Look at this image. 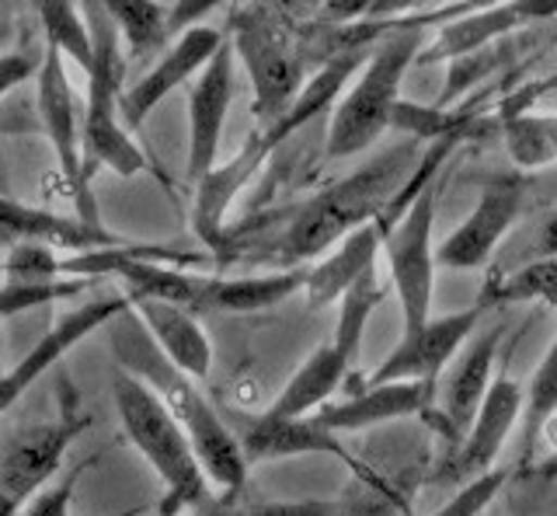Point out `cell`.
Listing matches in <instances>:
<instances>
[{"mask_svg":"<svg viewBox=\"0 0 557 516\" xmlns=\"http://www.w3.org/2000/svg\"><path fill=\"white\" fill-rule=\"evenodd\" d=\"M394 509H397V499L387 489L366 486V489L348 492L338 503L335 516H394Z\"/></svg>","mask_w":557,"mask_h":516,"instance_id":"obj_37","label":"cell"},{"mask_svg":"<svg viewBox=\"0 0 557 516\" xmlns=\"http://www.w3.org/2000/svg\"><path fill=\"white\" fill-rule=\"evenodd\" d=\"M505 481H509V471H505V468H492V471H484L478 478H470L467 486H460V492L432 516H481L498 499V492L505 489Z\"/></svg>","mask_w":557,"mask_h":516,"instance_id":"obj_33","label":"cell"},{"mask_svg":"<svg viewBox=\"0 0 557 516\" xmlns=\"http://www.w3.org/2000/svg\"><path fill=\"white\" fill-rule=\"evenodd\" d=\"M383 297H387V290L380 286L376 269H370L338 300V324H335V335H331V346H335L345 359H352V364L359 356V342H362L366 324H370V315L383 304Z\"/></svg>","mask_w":557,"mask_h":516,"instance_id":"obj_30","label":"cell"},{"mask_svg":"<svg viewBox=\"0 0 557 516\" xmlns=\"http://www.w3.org/2000/svg\"><path fill=\"white\" fill-rule=\"evenodd\" d=\"M352 370V359H345L335 346H318L296 373L286 381V388L275 394V402L265 408V416L272 419H310L318 416L324 405H331L335 394Z\"/></svg>","mask_w":557,"mask_h":516,"instance_id":"obj_23","label":"cell"},{"mask_svg":"<svg viewBox=\"0 0 557 516\" xmlns=\"http://www.w3.org/2000/svg\"><path fill=\"white\" fill-rule=\"evenodd\" d=\"M87 290V280H57V283H0V321L35 307L70 300Z\"/></svg>","mask_w":557,"mask_h":516,"instance_id":"obj_31","label":"cell"},{"mask_svg":"<svg viewBox=\"0 0 557 516\" xmlns=\"http://www.w3.org/2000/svg\"><path fill=\"white\" fill-rule=\"evenodd\" d=\"M95 468V457L91 460H81L74 464L70 471H63L52 486H46L39 495L32 499V503L17 513V516H70V503H74V492L81 486V478Z\"/></svg>","mask_w":557,"mask_h":516,"instance_id":"obj_34","label":"cell"},{"mask_svg":"<svg viewBox=\"0 0 557 516\" xmlns=\"http://www.w3.org/2000/svg\"><path fill=\"white\" fill-rule=\"evenodd\" d=\"M487 307L478 300L467 311H453L443 318H432L418 335L400 339L391 349V356L383 359L376 370H370L362 377V384H394V381H422V384H435L453 359H457L460 346L474 335L478 321L484 318Z\"/></svg>","mask_w":557,"mask_h":516,"instance_id":"obj_14","label":"cell"},{"mask_svg":"<svg viewBox=\"0 0 557 516\" xmlns=\"http://www.w3.org/2000/svg\"><path fill=\"white\" fill-rule=\"evenodd\" d=\"M463 4L443 8L435 14H414V19L400 22L397 32L373 42L366 53V63L352 81V88L342 91V98L331 109L324 153L331 161L352 158V153L370 150L383 133H391L394 109L400 101V84L408 71L418 63V53L425 46V28H440L453 14H460Z\"/></svg>","mask_w":557,"mask_h":516,"instance_id":"obj_4","label":"cell"},{"mask_svg":"<svg viewBox=\"0 0 557 516\" xmlns=\"http://www.w3.org/2000/svg\"><path fill=\"white\" fill-rule=\"evenodd\" d=\"M87 28L95 39V66L87 74V106H84V126H81V179L74 185L77 217L87 223H98L95 193L91 182L98 168H109L122 179H133L139 171H147V153L129 136L122 123V77H126V63H122L119 49V28L112 25L104 4L84 8Z\"/></svg>","mask_w":557,"mask_h":516,"instance_id":"obj_5","label":"cell"},{"mask_svg":"<svg viewBox=\"0 0 557 516\" xmlns=\"http://www.w3.org/2000/svg\"><path fill=\"white\" fill-rule=\"evenodd\" d=\"M0 188H4V185H0ZM0 196H4V193H0Z\"/></svg>","mask_w":557,"mask_h":516,"instance_id":"obj_41","label":"cell"},{"mask_svg":"<svg viewBox=\"0 0 557 516\" xmlns=\"http://www.w3.org/2000/svg\"><path fill=\"white\" fill-rule=\"evenodd\" d=\"M112 324H115V335L109 342L122 370L139 377V381L164 402L174 422L185 429L209 486H216L223 492V503H231L244 489V478H248V460H244L234 426L223 422V416L206 402V394L199 391V384L191 381V377H185L178 367H171L161 356V349L150 342L147 329L139 324L133 304H129V311H122Z\"/></svg>","mask_w":557,"mask_h":516,"instance_id":"obj_1","label":"cell"},{"mask_svg":"<svg viewBox=\"0 0 557 516\" xmlns=\"http://www.w3.org/2000/svg\"><path fill=\"white\" fill-rule=\"evenodd\" d=\"M39 119L42 130L52 144V153H57L63 179L70 182V193L81 179V126H84V112L77 106V95L70 88V74L63 66V57L57 49L46 46L42 53V66H39Z\"/></svg>","mask_w":557,"mask_h":516,"instance_id":"obj_21","label":"cell"},{"mask_svg":"<svg viewBox=\"0 0 557 516\" xmlns=\"http://www.w3.org/2000/svg\"><path fill=\"white\" fill-rule=\"evenodd\" d=\"M557 416V335L550 342L547 356L540 359L527 384V405H522V464H530L540 451L547 422Z\"/></svg>","mask_w":557,"mask_h":516,"instance_id":"obj_28","label":"cell"},{"mask_svg":"<svg viewBox=\"0 0 557 516\" xmlns=\"http://www.w3.org/2000/svg\"><path fill=\"white\" fill-rule=\"evenodd\" d=\"M14 245H42L52 251L84 255L101 248H122L129 241L122 234L104 231L101 223L49 213L42 206H28L22 199L0 196V248H14Z\"/></svg>","mask_w":557,"mask_h":516,"instance_id":"obj_17","label":"cell"},{"mask_svg":"<svg viewBox=\"0 0 557 516\" xmlns=\"http://www.w3.org/2000/svg\"><path fill=\"white\" fill-rule=\"evenodd\" d=\"M0 283H4V258H0Z\"/></svg>","mask_w":557,"mask_h":516,"instance_id":"obj_40","label":"cell"},{"mask_svg":"<svg viewBox=\"0 0 557 516\" xmlns=\"http://www.w3.org/2000/svg\"><path fill=\"white\" fill-rule=\"evenodd\" d=\"M522 196H527L522 171H498V175L484 179L470 217L435 248V269H484L502 237L512 231L522 210Z\"/></svg>","mask_w":557,"mask_h":516,"instance_id":"obj_10","label":"cell"},{"mask_svg":"<svg viewBox=\"0 0 557 516\" xmlns=\"http://www.w3.org/2000/svg\"><path fill=\"white\" fill-rule=\"evenodd\" d=\"M60 251L42 245H14L4 258V280L8 283H57L60 277Z\"/></svg>","mask_w":557,"mask_h":516,"instance_id":"obj_32","label":"cell"},{"mask_svg":"<svg viewBox=\"0 0 557 516\" xmlns=\"http://www.w3.org/2000/svg\"><path fill=\"white\" fill-rule=\"evenodd\" d=\"M338 503L331 499H289V503L226 506V516H335Z\"/></svg>","mask_w":557,"mask_h":516,"instance_id":"obj_35","label":"cell"},{"mask_svg":"<svg viewBox=\"0 0 557 516\" xmlns=\"http://www.w3.org/2000/svg\"><path fill=\"white\" fill-rule=\"evenodd\" d=\"M231 49L251 77L255 115L261 126L283 119L304 91V49L286 32L283 14L272 8L231 11Z\"/></svg>","mask_w":557,"mask_h":516,"instance_id":"obj_7","label":"cell"},{"mask_svg":"<svg viewBox=\"0 0 557 516\" xmlns=\"http://www.w3.org/2000/svg\"><path fill=\"white\" fill-rule=\"evenodd\" d=\"M115 411L126 429L129 443L139 451L161 478V516H178L185 509L209 506V478L191 451L185 429L174 422L164 402L139 381V377L119 370L112 381Z\"/></svg>","mask_w":557,"mask_h":516,"instance_id":"obj_6","label":"cell"},{"mask_svg":"<svg viewBox=\"0 0 557 516\" xmlns=\"http://www.w3.org/2000/svg\"><path fill=\"white\" fill-rule=\"evenodd\" d=\"M522 405H527V388L512 381L509 370L502 367L495 373L492 388H487L478 416L467 429V437L460 440V446H453L446 460L435 468V478L467 486L470 478L492 471V464L498 460L505 440H509L516 422L522 419Z\"/></svg>","mask_w":557,"mask_h":516,"instance_id":"obj_12","label":"cell"},{"mask_svg":"<svg viewBox=\"0 0 557 516\" xmlns=\"http://www.w3.org/2000/svg\"><path fill=\"white\" fill-rule=\"evenodd\" d=\"M87 426H91V416H84L70 402L57 419L17 426L0 443V516H17L52 478H60L70 443Z\"/></svg>","mask_w":557,"mask_h":516,"instance_id":"obj_9","label":"cell"},{"mask_svg":"<svg viewBox=\"0 0 557 516\" xmlns=\"http://www.w3.org/2000/svg\"><path fill=\"white\" fill-rule=\"evenodd\" d=\"M502 339H505V324H495V329H487L481 339H474V346H470L460 364L446 373V384L440 391V405L425 416V419H432L429 426L440 429V437L449 443V451L460 446L463 433L478 416L487 388L495 381L492 367H495Z\"/></svg>","mask_w":557,"mask_h":516,"instance_id":"obj_18","label":"cell"},{"mask_svg":"<svg viewBox=\"0 0 557 516\" xmlns=\"http://www.w3.org/2000/svg\"><path fill=\"white\" fill-rule=\"evenodd\" d=\"M0 373H4V370H0Z\"/></svg>","mask_w":557,"mask_h":516,"instance_id":"obj_42","label":"cell"},{"mask_svg":"<svg viewBox=\"0 0 557 516\" xmlns=\"http://www.w3.org/2000/svg\"><path fill=\"white\" fill-rule=\"evenodd\" d=\"M435 408V384L422 381H394V384H362L348 398L324 405L318 416H310L331 437L362 433L370 426H383L408 416H429Z\"/></svg>","mask_w":557,"mask_h":516,"instance_id":"obj_19","label":"cell"},{"mask_svg":"<svg viewBox=\"0 0 557 516\" xmlns=\"http://www.w3.org/2000/svg\"><path fill=\"white\" fill-rule=\"evenodd\" d=\"M536 258H557V213L544 217V223H540L536 248H533L530 262H536Z\"/></svg>","mask_w":557,"mask_h":516,"instance_id":"obj_39","label":"cell"},{"mask_svg":"<svg viewBox=\"0 0 557 516\" xmlns=\"http://www.w3.org/2000/svg\"><path fill=\"white\" fill-rule=\"evenodd\" d=\"M307 283V266L304 269H278L265 272V277H213L206 290L202 311H220V315H255L269 311V307L289 300L296 290Z\"/></svg>","mask_w":557,"mask_h":516,"instance_id":"obj_25","label":"cell"},{"mask_svg":"<svg viewBox=\"0 0 557 516\" xmlns=\"http://www.w3.org/2000/svg\"><path fill=\"white\" fill-rule=\"evenodd\" d=\"M112 25L119 28V39L126 42L129 57H150L157 53L168 36V4H153V0H119V4H104Z\"/></svg>","mask_w":557,"mask_h":516,"instance_id":"obj_29","label":"cell"},{"mask_svg":"<svg viewBox=\"0 0 557 516\" xmlns=\"http://www.w3.org/2000/svg\"><path fill=\"white\" fill-rule=\"evenodd\" d=\"M35 19H39V25H42V36H46L49 49H57L60 57L74 60L84 71V77L91 74L95 39H91V28H87L84 8H77V4H39L35 8Z\"/></svg>","mask_w":557,"mask_h":516,"instance_id":"obj_27","label":"cell"},{"mask_svg":"<svg viewBox=\"0 0 557 516\" xmlns=\"http://www.w3.org/2000/svg\"><path fill=\"white\" fill-rule=\"evenodd\" d=\"M370 49H352V53H342L335 60L321 63V71L313 77H307L304 91L296 95V101L283 119H275L272 126H258L248 140L240 144V150L231 161H220L196 185V196H191V228H196V234L206 241L209 248L213 251L223 248L226 213H231L237 196L255 182L258 171L265 168V161L289 140V136L300 133L310 119H318L327 109H335V101L348 88V81L359 74V66L366 63V53H370Z\"/></svg>","mask_w":557,"mask_h":516,"instance_id":"obj_3","label":"cell"},{"mask_svg":"<svg viewBox=\"0 0 557 516\" xmlns=\"http://www.w3.org/2000/svg\"><path fill=\"white\" fill-rule=\"evenodd\" d=\"M418 158H422V144H394L348 179L321 188L318 196L296 206L275 245L283 269H304V262L335 248L352 231L376 223L411 179Z\"/></svg>","mask_w":557,"mask_h":516,"instance_id":"obj_2","label":"cell"},{"mask_svg":"<svg viewBox=\"0 0 557 516\" xmlns=\"http://www.w3.org/2000/svg\"><path fill=\"white\" fill-rule=\"evenodd\" d=\"M502 136L516 168L536 171L557 164V112H522L502 119Z\"/></svg>","mask_w":557,"mask_h":516,"instance_id":"obj_26","label":"cell"},{"mask_svg":"<svg viewBox=\"0 0 557 516\" xmlns=\"http://www.w3.org/2000/svg\"><path fill=\"white\" fill-rule=\"evenodd\" d=\"M237 88V57L231 39L220 46V53L206 63V71L188 88V153H185V179L199 185L209 171L220 164V140L226 126Z\"/></svg>","mask_w":557,"mask_h":516,"instance_id":"obj_13","label":"cell"},{"mask_svg":"<svg viewBox=\"0 0 557 516\" xmlns=\"http://www.w3.org/2000/svg\"><path fill=\"white\" fill-rule=\"evenodd\" d=\"M122 311H129L126 294L95 297L91 304H81L74 311H66L8 373H0V416H4L49 367H57L70 349H77L87 335H95L104 324H112Z\"/></svg>","mask_w":557,"mask_h":516,"instance_id":"obj_15","label":"cell"},{"mask_svg":"<svg viewBox=\"0 0 557 516\" xmlns=\"http://www.w3.org/2000/svg\"><path fill=\"white\" fill-rule=\"evenodd\" d=\"M376 255H380V231L373 223L338 241V245L331 248V255H324L318 266L307 269V283H304L307 304L313 311L338 304L366 272L376 269Z\"/></svg>","mask_w":557,"mask_h":516,"instance_id":"obj_24","label":"cell"},{"mask_svg":"<svg viewBox=\"0 0 557 516\" xmlns=\"http://www.w3.org/2000/svg\"><path fill=\"white\" fill-rule=\"evenodd\" d=\"M240 440L244 460L261 464V460H283V457H300V454H331L342 464H348L352 471L362 475L366 486H383L376 481L362 464L345 451L338 443V437H331L327 429H321L313 419H272V416H248L240 422V429H234Z\"/></svg>","mask_w":557,"mask_h":516,"instance_id":"obj_20","label":"cell"},{"mask_svg":"<svg viewBox=\"0 0 557 516\" xmlns=\"http://www.w3.org/2000/svg\"><path fill=\"white\" fill-rule=\"evenodd\" d=\"M42 60H35L32 53H4L0 57V98H8L14 88H22L25 81L39 77Z\"/></svg>","mask_w":557,"mask_h":516,"instance_id":"obj_38","label":"cell"},{"mask_svg":"<svg viewBox=\"0 0 557 516\" xmlns=\"http://www.w3.org/2000/svg\"><path fill=\"white\" fill-rule=\"evenodd\" d=\"M139 324L171 367H178L191 381H202L213 367V342H209L199 318L164 300H129Z\"/></svg>","mask_w":557,"mask_h":516,"instance_id":"obj_22","label":"cell"},{"mask_svg":"<svg viewBox=\"0 0 557 516\" xmlns=\"http://www.w3.org/2000/svg\"><path fill=\"white\" fill-rule=\"evenodd\" d=\"M223 42H226V36L213 25H196V28H188L185 36L174 39L161 53V60H157L153 71L139 77L129 91H122L119 109H122V123H126V130L144 126V119L161 106L174 88L196 81L206 71V63L220 53Z\"/></svg>","mask_w":557,"mask_h":516,"instance_id":"obj_16","label":"cell"},{"mask_svg":"<svg viewBox=\"0 0 557 516\" xmlns=\"http://www.w3.org/2000/svg\"><path fill=\"white\" fill-rule=\"evenodd\" d=\"M557 95V71L544 74L540 81H530L522 84V88L509 91L502 101H498V119H512V115H522V112H533L540 101Z\"/></svg>","mask_w":557,"mask_h":516,"instance_id":"obj_36","label":"cell"},{"mask_svg":"<svg viewBox=\"0 0 557 516\" xmlns=\"http://www.w3.org/2000/svg\"><path fill=\"white\" fill-rule=\"evenodd\" d=\"M557 22V0H509V4H470L435 28V39L422 46L418 63H453L474 57L498 39L530 25Z\"/></svg>","mask_w":557,"mask_h":516,"instance_id":"obj_11","label":"cell"},{"mask_svg":"<svg viewBox=\"0 0 557 516\" xmlns=\"http://www.w3.org/2000/svg\"><path fill=\"white\" fill-rule=\"evenodd\" d=\"M443 175L414 196L391 231L380 234V251L387 255L391 286L400 304V339H411L432 321V290H435V248L432 228L440 210Z\"/></svg>","mask_w":557,"mask_h":516,"instance_id":"obj_8","label":"cell"}]
</instances>
